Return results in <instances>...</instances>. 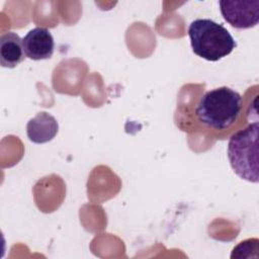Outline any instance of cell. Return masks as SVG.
Listing matches in <instances>:
<instances>
[{
	"label": "cell",
	"instance_id": "7a4b0ae2",
	"mask_svg": "<svg viewBox=\"0 0 259 259\" xmlns=\"http://www.w3.org/2000/svg\"><path fill=\"white\" fill-rule=\"evenodd\" d=\"M188 35L193 53L210 62L227 57L237 47L224 25L207 18L193 20L188 27Z\"/></svg>",
	"mask_w": 259,
	"mask_h": 259
},
{
	"label": "cell",
	"instance_id": "8992f818",
	"mask_svg": "<svg viewBox=\"0 0 259 259\" xmlns=\"http://www.w3.org/2000/svg\"><path fill=\"white\" fill-rule=\"evenodd\" d=\"M59 131L57 119L46 111L38 112L26 124V134L32 143L44 144L52 141Z\"/></svg>",
	"mask_w": 259,
	"mask_h": 259
},
{
	"label": "cell",
	"instance_id": "5b68a950",
	"mask_svg": "<svg viewBox=\"0 0 259 259\" xmlns=\"http://www.w3.org/2000/svg\"><path fill=\"white\" fill-rule=\"evenodd\" d=\"M24 54L27 58L39 61L50 59L54 54L55 41L51 31L46 27H35L22 38Z\"/></svg>",
	"mask_w": 259,
	"mask_h": 259
},
{
	"label": "cell",
	"instance_id": "277c9868",
	"mask_svg": "<svg viewBox=\"0 0 259 259\" xmlns=\"http://www.w3.org/2000/svg\"><path fill=\"white\" fill-rule=\"evenodd\" d=\"M224 19L233 27L247 29L259 22V0H221Z\"/></svg>",
	"mask_w": 259,
	"mask_h": 259
},
{
	"label": "cell",
	"instance_id": "3957f363",
	"mask_svg": "<svg viewBox=\"0 0 259 259\" xmlns=\"http://www.w3.org/2000/svg\"><path fill=\"white\" fill-rule=\"evenodd\" d=\"M258 131L257 121L235 133L228 144V157L234 172L242 179L258 183Z\"/></svg>",
	"mask_w": 259,
	"mask_h": 259
},
{
	"label": "cell",
	"instance_id": "6da1fadb",
	"mask_svg": "<svg viewBox=\"0 0 259 259\" xmlns=\"http://www.w3.org/2000/svg\"><path fill=\"white\" fill-rule=\"evenodd\" d=\"M242 110V96L235 90L223 86L203 94L195 108L198 121L218 131L231 127Z\"/></svg>",
	"mask_w": 259,
	"mask_h": 259
},
{
	"label": "cell",
	"instance_id": "52a82bcc",
	"mask_svg": "<svg viewBox=\"0 0 259 259\" xmlns=\"http://www.w3.org/2000/svg\"><path fill=\"white\" fill-rule=\"evenodd\" d=\"M25 57L22 38L16 32L8 31L0 36V63L2 67L14 68Z\"/></svg>",
	"mask_w": 259,
	"mask_h": 259
}]
</instances>
